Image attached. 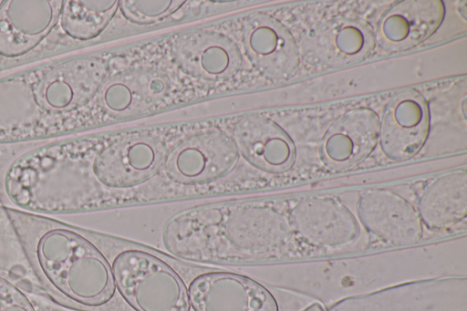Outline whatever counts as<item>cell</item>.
Here are the masks:
<instances>
[{
    "label": "cell",
    "instance_id": "3",
    "mask_svg": "<svg viewBox=\"0 0 467 311\" xmlns=\"http://www.w3.org/2000/svg\"><path fill=\"white\" fill-rule=\"evenodd\" d=\"M257 173L243 161L231 133L198 131L170 148L146 203L249 190Z\"/></svg>",
    "mask_w": 467,
    "mask_h": 311
},
{
    "label": "cell",
    "instance_id": "16",
    "mask_svg": "<svg viewBox=\"0 0 467 311\" xmlns=\"http://www.w3.org/2000/svg\"><path fill=\"white\" fill-rule=\"evenodd\" d=\"M379 119L371 109H351L327 130L321 142V158L327 167L347 170L365 160L379 142Z\"/></svg>",
    "mask_w": 467,
    "mask_h": 311
},
{
    "label": "cell",
    "instance_id": "4",
    "mask_svg": "<svg viewBox=\"0 0 467 311\" xmlns=\"http://www.w3.org/2000/svg\"><path fill=\"white\" fill-rule=\"evenodd\" d=\"M108 258L118 293L132 311H192L187 284L172 256L151 247L90 231Z\"/></svg>",
    "mask_w": 467,
    "mask_h": 311
},
{
    "label": "cell",
    "instance_id": "2",
    "mask_svg": "<svg viewBox=\"0 0 467 311\" xmlns=\"http://www.w3.org/2000/svg\"><path fill=\"white\" fill-rule=\"evenodd\" d=\"M26 259L46 291L83 311H109L118 293L111 265L90 230L44 214L2 208Z\"/></svg>",
    "mask_w": 467,
    "mask_h": 311
},
{
    "label": "cell",
    "instance_id": "19",
    "mask_svg": "<svg viewBox=\"0 0 467 311\" xmlns=\"http://www.w3.org/2000/svg\"><path fill=\"white\" fill-rule=\"evenodd\" d=\"M185 1H119L122 16L130 22L146 26L162 21L176 13Z\"/></svg>",
    "mask_w": 467,
    "mask_h": 311
},
{
    "label": "cell",
    "instance_id": "1",
    "mask_svg": "<svg viewBox=\"0 0 467 311\" xmlns=\"http://www.w3.org/2000/svg\"><path fill=\"white\" fill-rule=\"evenodd\" d=\"M98 55L52 60L0 78V144L78 131L109 74Z\"/></svg>",
    "mask_w": 467,
    "mask_h": 311
},
{
    "label": "cell",
    "instance_id": "14",
    "mask_svg": "<svg viewBox=\"0 0 467 311\" xmlns=\"http://www.w3.org/2000/svg\"><path fill=\"white\" fill-rule=\"evenodd\" d=\"M357 212L363 226L385 243L409 245L422 238L423 223L417 209L392 191H365L358 198Z\"/></svg>",
    "mask_w": 467,
    "mask_h": 311
},
{
    "label": "cell",
    "instance_id": "12",
    "mask_svg": "<svg viewBox=\"0 0 467 311\" xmlns=\"http://www.w3.org/2000/svg\"><path fill=\"white\" fill-rule=\"evenodd\" d=\"M429 130L430 115L425 98L416 89H403L389 99L379 119L380 148L392 161H407L423 147Z\"/></svg>",
    "mask_w": 467,
    "mask_h": 311
},
{
    "label": "cell",
    "instance_id": "8",
    "mask_svg": "<svg viewBox=\"0 0 467 311\" xmlns=\"http://www.w3.org/2000/svg\"><path fill=\"white\" fill-rule=\"evenodd\" d=\"M301 59L319 68L358 63L376 47L375 33L361 18L335 16L306 29L297 43Z\"/></svg>",
    "mask_w": 467,
    "mask_h": 311
},
{
    "label": "cell",
    "instance_id": "15",
    "mask_svg": "<svg viewBox=\"0 0 467 311\" xmlns=\"http://www.w3.org/2000/svg\"><path fill=\"white\" fill-rule=\"evenodd\" d=\"M444 15L441 0L399 1L380 17L375 33L376 45L386 52L411 48L436 32Z\"/></svg>",
    "mask_w": 467,
    "mask_h": 311
},
{
    "label": "cell",
    "instance_id": "13",
    "mask_svg": "<svg viewBox=\"0 0 467 311\" xmlns=\"http://www.w3.org/2000/svg\"><path fill=\"white\" fill-rule=\"evenodd\" d=\"M243 161L261 173L277 174L291 168L293 141L273 119L262 114L242 117L231 130Z\"/></svg>",
    "mask_w": 467,
    "mask_h": 311
},
{
    "label": "cell",
    "instance_id": "10",
    "mask_svg": "<svg viewBox=\"0 0 467 311\" xmlns=\"http://www.w3.org/2000/svg\"><path fill=\"white\" fill-rule=\"evenodd\" d=\"M61 0L0 2V58L24 57L37 48L59 25Z\"/></svg>",
    "mask_w": 467,
    "mask_h": 311
},
{
    "label": "cell",
    "instance_id": "5",
    "mask_svg": "<svg viewBox=\"0 0 467 311\" xmlns=\"http://www.w3.org/2000/svg\"><path fill=\"white\" fill-rule=\"evenodd\" d=\"M174 81L153 65L109 74L83 115L78 131L110 120L147 113L171 98Z\"/></svg>",
    "mask_w": 467,
    "mask_h": 311
},
{
    "label": "cell",
    "instance_id": "7",
    "mask_svg": "<svg viewBox=\"0 0 467 311\" xmlns=\"http://www.w3.org/2000/svg\"><path fill=\"white\" fill-rule=\"evenodd\" d=\"M239 26L238 36L231 37L263 78L273 82L294 78L301 57L296 41L283 23L256 12L243 17Z\"/></svg>",
    "mask_w": 467,
    "mask_h": 311
},
{
    "label": "cell",
    "instance_id": "6",
    "mask_svg": "<svg viewBox=\"0 0 467 311\" xmlns=\"http://www.w3.org/2000/svg\"><path fill=\"white\" fill-rule=\"evenodd\" d=\"M172 261L180 275L189 278L185 282L192 311H279L273 294L249 276L174 256Z\"/></svg>",
    "mask_w": 467,
    "mask_h": 311
},
{
    "label": "cell",
    "instance_id": "18",
    "mask_svg": "<svg viewBox=\"0 0 467 311\" xmlns=\"http://www.w3.org/2000/svg\"><path fill=\"white\" fill-rule=\"evenodd\" d=\"M119 8V1H64L59 20L63 34L75 42L95 39L108 26Z\"/></svg>",
    "mask_w": 467,
    "mask_h": 311
},
{
    "label": "cell",
    "instance_id": "11",
    "mask_svg": "<svg viewBox=\"0 0 467 311\" xmlns=\"http://www.w3.org/2000/svg\"><path fill=\"white\" fill-rule=\"evenodd\" d=\"M292 231L306 244L321 248H341L354 244L360 235L356 216L339 200L310 196L289 211Z\"/></svg>",
    "mask_w": 467,
    "mask_h": 311
},
{
    "label": "cell",
    "instance_id": "20",
    "mask_svg": "<svg viewBox=\"0 0 467 311\" xmlns=\"http://www.w3.org/2000/svg\"><path fill=\"white\" fill-rule=\"evenodd\" d=\"M0 311H36L25 293L0 275Z\"/></svg>",
    "mask_w": 467,
    "mask_h": 311
},
{
    "label": "cell",
    "instance_id": "9",
    "mask_svg": "<svg viewBox=\"0 0 467 311\" xmlns=\"http://www.w3.org/2000/svg\"><path fill=\"white\" fill-rule=\"evenodd\" d=\"M168 57L187 77L210 83L234 78L244 62L243 52L230 36L207 28L176 36L168 46Z\"/></svg>",
    "mask_w": 467,
    "mask_h": 311
},
{
    "label": "cell",
    "instance_id": "17",
    "mask_svg": "<svg viewBox=\"0 0 467 311\" xmlns=\"http://www.w3.org/2000/svg\"><path fill=\"white\" fill-rule=\"evenodd\" d=\"M417 212L421 223L431 230L454 226L466 217L467 175L454 171L432 180L423 189Z\"/></svg>",
    "mask_w": 467,
    "mask_h": 311
}]
</instances>
